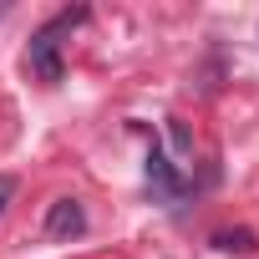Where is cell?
Here are the masks:
<instances>
[{"instance_id": "6da1fadb", "label": "cell", "mask_w": 259, "mask_h": 259, "mask_svg": "<svg viewBox=\"0 0 259 259\" xmlns=\"http://www.w3.org/2000/svg\"><path fill=\"white\" fill-rule=\"evenodd\" d=\"M81 21H87V11H61L51 26H41V31L31 36L26 66H31V71H36L46 87H56V81H61V56H56V51H61V36H66L71 26H81Z\"/></svg>"}, {"instance_id": "5b68a950", "label": "cell", "mask_w": 259, "mask_h": 259, "mask_svg": "<svg viewBox=\"0 0 259 259\" xmlns=\"http://www.w3.org/2000/svg\"><path fill=\"white\" fill-rule=\"evenodd\" d=\"M11 198H16V178H11V173H0V213L11 208Z\"/></svg>"}, {"instance_id": "7a4b0ae2", "label": "cell", "mask_w": 259, "mask_h": 259, "mask_svg": "<svg viewBox=\"0 0 259 259\" xmlns=\"http://www.w3.org/2000/svg\"><path fill=\"white\" fill-rule=\"evenodd\" d=\"M81 229H87L81 203H76V198H56L51 213H46V234H51V239H76Z\"/></svg>"}, {"instance_id": "277c9868", "label": "cell", "mask_w": 259, "mask_h": 259, "mask_svg": "<svg viewBox=\"0 0 259 259\" xmlns=\"http://www.w3.org/2000/svg\"><path fill=\"white\" fill-rule=\"evenodd\" d=\"M213 244H219V249L244 254V249H254V234H249V229H234V234H213Z\"/></svg>"}, {"instance_id": "3957f363", "label": "cell", "mask_w": 259, "mask_h": 259, "mask_svg": "<svg viewBox=\"0 0 259 259\" xmlns=\"http://www.w3.org/2000/svg\"><path fill=\"white\" fill-rule=\"evenodd\" d=\"M148 183H153V188H158L163 198H173V193L183 188V183H178V173H173V163H168V158H163L158 148L148 153Z\"/></svg>"}]
</instances>
